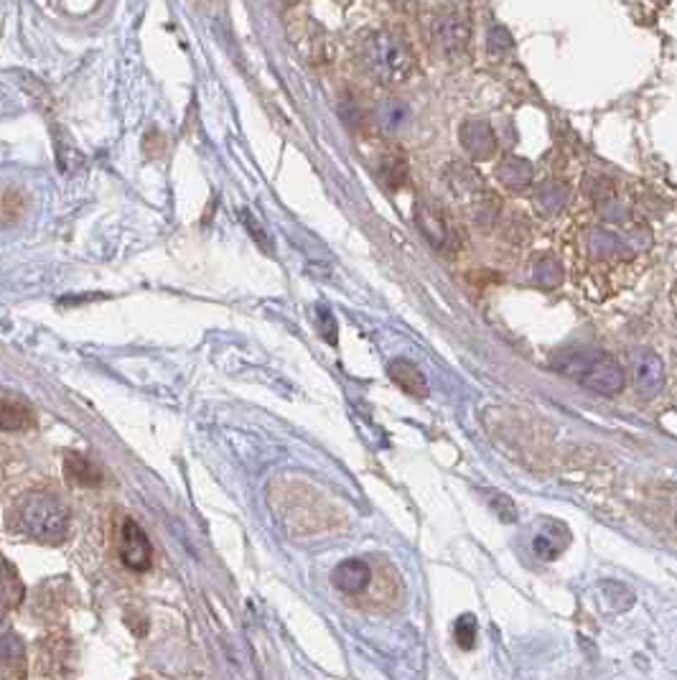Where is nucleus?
<instances>
[{
	"instance_id": "obj_1",
	"label": "nucleus",
	"mask_w": 677,
	"mask_h": 680,
	"mask_svg": "<svg viewBox=\"0 0 677 680\" xmlns=\"http://www.w3.org/2000/svg\"><path fill=\"white\" fill-rule=\"evenodd\" d=\"M8 528L36 543H59L67 535L69 510L49 492H28L8 512Z\"/></svg>"
},
{
	"instance_id": "obj_2",
	"label": "nucleus",
	"mask_w": 677,
	"mask_h": 680,
	"mask_svg": "<svg viewBox=\"0 0 677 680\" xmlns=\"http://www.w3.org/2000/svg\"><path fill=\"white\" fill-rule=\"evenodd\" d=\"M553 367L591 393L616 395L624 388V370L601 349H566L555 357Z\"/></svg>"
},
{
	"instance_id": "obj_3",
	"label": "nucleus",
	"mask_w": 677,
	"mask_h": 680,
	"mask_svg": "<svg viewBox=\"0 0 677 680\" xmlns=\"http://www.w3.org/2000/svg\"><path fill=\"white\" fill-rule=\"evenodd\" d=\"M362 59L382 85H400L413 77L415 59L408 46L390 31H375L362 44Z\"/></svg>"
},
{
	"instance_id": "obj_4",
	"label": "nucleus",
	"mask_w": 677,
	"mask_h": 680,
	"mask_svg": "<svg viewBox=\"0 0 677 680\" xmlns=\"http://www.w3.org/2000/svg\"><path fill=\"white\" fill-rule=\"evenodd\" d=\"M433 34H436L438 49L446 54V57H461L466 49H469L471 41V23L456 8H443L441 13L433 21Z\"/></svg>"
},
{
	"instance_id": "obj_5",
	"label": "nucleus",
	"mask_w": 677,
	"mask_h": 680,
	"mask_svg": "<svg viewBox=\"0 0 677 680\" xmlns=\"http://www.w3.org/2000/svg\"><path fill=\"white\" fill-rule=\"evenodd\" d=\"M151 543L135 520H125L120 533V558L130 571H146L151 566Z\"/></svg>"
},
{
	"instance_id": "obj_6",
	"label": "nucleus",
	"mask_w": 677,
	"mask_h": 680,
	"mask_svg": "<svg viewBox=\"0 0 677 680\" xmlns=\"http://www.w3.org/2000/svg\"><path fill=\"white\" fill-rule=\"evenodd\" d=\"M459 138L464 151L476 161L492 158L497 151V135H494L492 125L484 120H466L459 130Z\"/></svg>"
},
{
	"instance_id": "obj_7",
	"label": "nucleus",
	"mask_w": 677,
	"mask_h": 680,
	"mask_svg": "<svg viewBox=\"0 0 677 680\" xmlns=\"http://www.w3.org/2000/svg\"><path fill=\"white\" fill-rule=\"evenodd\" d=\"M634 380H637V390L644 398L660 395V390L665 388V362L660 360V355H655L650 349L639 352L637 362H634Z\"/></svg>"
},
{
	"instance_id": "obj_8",
	"label": "nucleus",
	"mask_w": 677,
	"mask_h": 680,
	"mask_svg": "<svg viewBox=\"0 0 677 680\" xmlns=\"http://www.w3.org/2000/svg\"><path fill=\"white\" fill-rule=\"evenodd\" d=\"M331 581H334V586L342 591V594L357 596L370 586L372 568L370 563L362 561V558H347V561H342L334 568Z\"/></svg>"
},
{
	"instance_id": "obj_9",
	"label": "nucleus",
	"mask_w": 677,
	"mask_h": 680,
	"mask_svg": "<svg viewBox=\"0 0 677 680\" xmlns=\"http://www.w3.org/2000/svg\"><path fill=\"white\" fill-rule=\"evenodd\" d=\"M568 543H571V533H568L566 525L555 523V520H545L543 528L532 538V551H535L538 558H543V561H555L560 553L566 551Z\"/></svg>"
},
{
	"instance_id": "obj_10",
	"label": "nucleus",
	"mask_w": 677,
	"mask_h": 680,
	"mask_svg": "<svg viewBox=\"0 0 677 680\" xmlns=\"http://www.w3.org/2000/svg\"><path fill=\"white\" fill-rule=\"evenodd\" d=\"M0 680H26V655L16 635H0Z\"/></svg>"
},
{
	"instance_id": "obj_11",
	"label": "nucleus",
	"mask_w": 677,
	"mask_h": 680,
	"mask_svg": "<svg viewBox=\"0 0 677 680\" xmlns=\"http://www.w3.org/2000/svg\"><path fill=\"white\" fill-rule=\"evenodd\" d=\"M390 377L392 383L398 385L403 393H408L410 398H426L428 395V383L426 375L418 370L410 360H395L390 362Z\"/></svg>"
},
{
	"instance_id": "obj_12",
	"label": "nucleus",
	"mask_w": 677,
	"mask_h": 680,
	"mask_svg": "<svg viewBox=\"0 0 677 680\" xmlns=\"http://www.w3.org/2000/svg\"><path fill=\"white\" fill-rule=\"evenodd\" d=\"M23 599V584L18 579L16 568L0 553V614L16 609Z\"/></svg>"
},
{
	"instance_id": "obj_13",
	"label": "nucleus",
	"mask_w": 677,
	"mask_h": 680,
	"mask_svg": "<svg viewBox=\"0 0 677 680\" xmlns=\"http://www.w3.org/2000/svg\"><path fill=\"white\" fill-rule=\"evenodd\" d=\"M532 166L525 161V158H504L502 163L497 166V179L502 181L507 189L512 192H525L527 186L532 184Z\"/></svg>"
},
{
	"instance_id": "obj_14",
	"label": "nucleus",
	"mask_w": 677,
	"mask_h": 680,
	"mask_svg": "<svg viewBox=\"0 0 677 680\" xmlns=\"http://www.w3.org/2000/svg\"><path fill=\"white\" fill-rule=\"evenodd\" d=\"M415 222H418L420 232L426 235V240L431 242L433 248H446L448 240H451V232H448V225L443 222L441 214L433 212V209L428 207H418Z\"/></svg>"
},
{
	"instance_id": "obj_15",
	"label": "nucleus",
	"mask_w": 677,
	"mask_h": 680,
	"mask_svg": "<svg viewBox=\"0 0 677 680\" xmlns=\"http://www.w3.org/2000/svg\"><path fill=\"white\" fill-rule=\"evenodd\" d=\"M410 123V107L403 100H385L377 110V125L385 133H400Z\"/></svg>"
},
{
	"instance_id": "obj_16",
	"label": "nucleus",
	"mask_w": 677,
	"mask_h": 680,
	"mask_svg": "<svg viewBox=\"0 0 677 680\" xmlns=\"http://www.w3.org/2000/svg\"><path fill=\"white\" fill-rule=\"evenodd\" d=\"M67 477L72 479L74 484H82V487H95V484L102 482V472L92 464L90 459L84 456L72 454L67 459Z\"/></svg>"
},
{
	"instance_id": "obj_17",
	"label": "nucleus",
	"mask_w": 677,
	"mask_h": 680,
	"mask_svg": "<svg viewBox=\"0 0 677 680\" xmlns=\"http://www.w3.org/2000/svg\"><path fill=\"white\" fill-rule=\"evenodd\" d=\"M23 212V197L16 189L0 186V225H11L21 217Z\"/></svg>"
},
{
	"instance_id": "obj_18",
	"label": "nucleus",
	"mask_w": 677,
	"mask_h": 680,
	"mask_svg": "<svg viewBox=\"0 0 677 680\" xmlns=\"http://www.w3.org/2000/svg\"><path fill=\"white\" fill-rule=\"evenodd\" d=\"M535 202H538L540 209H545V212H558V209L563 207V202H566V189L550 181V184L540 186Z\"/></svg>"
},
{
	"instance_id": "obj_19",
	"label": "nucleus",
	"mask_w": 677,
	"mask_h": 680,
	"mask_svg": "<svg viewBox=\"0 0 677 680\" xmlns=\"http://www.w3.org/2000/svg\"><path fill=\"white\" fill-rule=\"evenodd\" d=\"M454 637L464 650H471L476 645V619L471 614H464V617L456 619Z\"/></svg>"
},
{
	"instance_id": "obj_20",
	"label": "nucleus",
	"mask_w": 677,
	"mask_h": 680,
	"mask_svg": "<svg viewBox=\"0 0 677 680\" xmlns=\"http://www.w3.org/2000/svg\"><path fill=\"white\" fill-rule=\"evenodd\" d=\"M385 181L387 186H392V189H400V186L408 181V163L405 161H387L385 163Z\"/></svg>"
},
{
	"instance_id": "obj_21",
	"label": "nucleus",
	"mask_w": 677,
	"mask_h": 680,
	"mask_svg": "<svg viewBox=\"0 0 677 680\" xmlns=\"http://www.w3.org/2000/svg\"><path fill=\"white\" fill-rule=\"evenodd\" d=\"M242 220H245L247 232H250V235L255 237V242H258L260 248H263V250H268V253H270V250H273V242H270L268 232L263 230V225H260V222L255 220V217H250V214H247V212L242 214Z\"/></svg>"
},
{
	"instance_id": "obj_22",
	"label": "nucleus",
	"mask_w": 677,
	"mask_h": 680,
	"mask_svg": "<svg viewBox=\"0 0 677 680\" xmlns=\"http://www.w3.org/2000/svg\"><path fill=\"white\" fill-rule=\"evenodd\" d=\"M23 426V411L16 405L3 403L0 405V428H18Z\"/></svg>"
},
{
	"instance_id": "obj_23",
	"label": "nucleus",
	"mask_w": 677,
	"mask_h": 680,
	"mask_svg": "<svg viewBox=\"0 0 677 680\" xmlns=\"http://www.w3.org/2000/svg\"><path fill=\"white\" fill-rule=\"evenodd\" d=\"M492 507L497 510V515H502L504 523H515L517 520V510H515V505H512L510 497L492 495Z\"/></svg>"
},
{
	"instance_id": "obj_24",
	"label": "nucleus",
	"mask_w": 677,
	"mask_h": 680,
	"mask_svg": "<svg viewBox=\"0 0 677 680\" xmlns=\"http://www.w3.org/2000/svg\"><path fill=\"white\" fill-rule=\"evenodd\" d=\"M535 276H538V281L543 283L545 288H553L555 283L560 281V270L555 263H543L538 270H535Z\"/></svg>"
},
{
	"instance_id": "obj_25",
	"label": "nucleus",
	"mask_w": 677,
	"mask_h": 680,
	"mask_svg": "<svg viewBox=\"0 0 677 680\" xmlns=\"http://www.w3.org/2000/svg\"><path fill=\"white\" fill-rule=\"evenodd\" d=\"M319 321H321V332H324L326 342L334 344L336 342V321H334V316H331L326 309H319Z\"/></svg>"
},
{
	"instance_id": "obj_26",
	"label": "nucleus",
	"mask_w": 677,
	"mask_h": 680,
	"mask_svg": "<svg viewBox=\"0 0 677 680\" xmlns=\"http://www.w3.org/2000/svg\"><path fill=\"white\" fill-rule=\"evenodd\" d=\"M275 3H278L280 8H288V6H296L298 0H275Z\"/></svg>"
}]
</instances>
